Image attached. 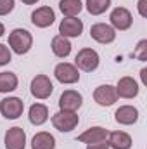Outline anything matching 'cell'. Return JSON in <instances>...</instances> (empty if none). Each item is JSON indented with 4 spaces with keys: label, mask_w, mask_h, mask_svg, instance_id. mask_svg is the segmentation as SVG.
<instances>
[{
    "label": "cell",
    "mask_w": 147,
    "mask_h": 149,
    "mask_svg": "<svg viewBox=\"0 0 147 149\" xmlns=\"http://www.w3.org/2000/svg\"><path fill=\"white\" fill-rule=\"evenodd\" d=\"M49 118H50V113H49V108L45 104L35 102V104L30 106V109H28V120H30L31 125L42 127V125H45L49 121Z\"/></svg>",
    "instance_id": "18"
},
{
    "label": "cell",
    "mask_w": 147,
    "mask_h": 149,
    "mask_svg": "<svg viewBox=\"0 0 147 149\" xmlns=\"http://www.w3.org/2000/svg\"><path fill=\"white\" fill-rule=\"evenodd\" d=\"M54 76L62 85H74V83L80 81V71H78V68L74 64H71V63H66V61L59 63L54 68Z\"/></svg>",
    "instance_id": "7"
},
{
    "label": "cell",
    "mask_w": 147,
    "mask_h": 149,
    "mask_svg": "<svg viewBox=\"0 0 147 149\" xmlns=\"http://www.w3.org/2000/svg\"><path fill=\"white\" fill-rule=\"evenodd\" d=\"M50 121H52V127L55 130H59L61 134H69V132H73L74 128L78 127L80 116H78V113L59 109L57 113H54L50 116Z\"/></svg>",
    "instance_id": "3"
},
{
    "label": "cell",
    "mask_w": 147,
    "mask_h": 149,
    "mask_svg": "<svg viewBox=\"0 0 147 149\" xmlns=\"http://www.w3.org/2000/svg\"><path fill=\"white\" fill-rule=\"evenodd\" d=\"M10 61H12V52H10V49H9L5 43H0V68H2V66H7Z\"/></svg>",
    "instance_id": "25"
},
{
    "label": "cell",
    "mask_w": 147,
    "mask_h": 149,
    "mask_svg": "<svg viewBox=\"0 0 147 149\" xmlns=\"http://www.w3.org/2000/svg\"><path fill=\"white\" fill-rule=\"evenodd\" d=\"M19 87V78L12 71H0V94H10Z\"/></svg>",
    "instance_id": "21"
},
{
    "label": "cell",
    "mask_w": 147,
    "mask_h": 149,
    "mask_svg": "<svg viewBox=\"0 0 147 149\" xmlns=\"http://www.w3.org/2000/svg\"><path fill=\"white\" fill-rule=\"evenodd\" d=\"M57 104H59V109H62V111L76 113L81 108V104H83V95H81L78 90H74V88H66V90L61 94Z\"/></svg>",
    "instance_id": "12"
},
{
    "label": "cell",
    "mask_w": 147,
    "mask_h": 149,
    "mask_svg": "<svg viewBox=\"0 0 147 149\" xmlns=\"http://www.w3.org/2000/svg\"><path fill=\"white\" fill-rule=\"evenodd\" d=\"M23 113H24V102L21 97L9 95L0 101V114L5 120H17L23 116Z\"/></svg>",
    "instance_id": "6"
},
{
    "label": "cell",
    "mask_w": 147,
    "mask_h": 149,
    "mask_svg": "<svg viewBox=\"0 0 147 149\" xmlns=\"http://www.w3.org/2000/svg\"><path fill=\"white\" fill-rule=\"evenodd\" d=\"M21 2H23L24 5H35V3L40 2V0H21Z\"/></svg>",
    "instance_id": "30"
},
{
    "label": "cell",
    "mask_w": 147,
    "mask_h": 149,
    "mask_svg": "<svg viewBox=\"0 0 147 149\" xmlns=\"http://www.w3.org/2000/svg\"><path fill=\"white\" fill-rule=\"evenodd\" d=\"M83 21L78 17H64L59 23V35L66 38H78L83 33Z\"/></svg>",
    "instance_id": "14"
},
{
    "label": "cell",
    "mask_w": 147,
    "mask_h": 149,
    "mask_svg": "<svg viewBox=\"0 0 147 149\" xmlns=\"http://www.w3.org/2000/svg\"><path fill=\"white\" fill-rule=\"evenodd\" d=\"M55 23V12L50 5H42V7H37L33 12H31V24L35 28H40V30H45L49 26H52Z\"/></svg>",
    "instance_id": "10"
},
{
    "label": "cell",
    "mask_w": 147,
    "mask_h": 149,
    "mask_svg": "<svg viewBox=\"0 0 147 149\" xmlns=\"http://www.w3.org/2000/svg\"><path fill=\"white\" fill-rule=\"evenodd\" d=\"M7 47L16 56H26L31 50V47H33V35L26 28H14L9 33Z\"/></svg>",
    "instance_id": "1"
},
{
    "label": "cell",
    "mask_w": 147,
    "mask_h": 149,
    "mask_svg": "<svg viewBox=\"0 0 147 149\" xmlns=\"http://www.w3.org/2000/svg\"><path fill=\"white\" fill-rule=\"evenodd\" d=\"M114 87L118 99H135L140 92V85L133 76H121Z\"/></svg>",
    "instance_id": "9"
},
{
    "label": "cell",
    "mask_w": 147,
    "mask_h": 149,
    "mask_svg": "<svg viewBox=\"0 0 147 149\" xmlns=\"http://www.w3.org/2000/svg\"><path fill=\"white\" fill-rule=\"evenodd\" d=\"M85 7L92 16H102L111 9V0H85Z\"/></svg>",
    "instance_id": "23"
},
{
    "label": "cell",
    "mask_w": 147,
    "mask_h": 149,
    "mask_svg": "<svg viewBox=\"0 0 147 149\" xmlns=\"http://www.w3.org/2000/svg\"><path fill=\"white\" fill-rule=\"evenodd\" d=\"M5 35V26H3V23H0V38Z\"/></svg>",
    "instance_id": "31"
},
{
    "label": "cell",
    "mask_w": 147,
    "mask_h": 149,
    "mask_svg": "<svg viewBox=\"0 0 147 149\" xmlns=\"http://www.w3.org/2000/svg\"><path fill=\"white\" fill-rule=\"evenodd\" d=\"M16 7V0H0V17L9 16Z\"/></svg>",
    "instance_id": "26"
},
{
    "label": "cell",
    "mask_w": 147,
    "mask_h": 149,
    "mask_svg": "<svg viewBox=\"0 0 147 149\" xmlns=\"http://www.w3.org/2000/svg\"><path fill=\"white\" fill-rule=\"evenodd\" d=\"M116 31L109 23H95L90 26V38L101 45H109L116 40Z\"/></svg>",
    "instance_id": "8"
},
{
    "label": "cell",
    "mask_w": 147,
    "mask_h": 149,
    "mask_svg": "<svg viewBox=\"0 0 147 149\" xmlns=\"http://www.w3.org/2000/svg\"><path fill=\"white\" fill-rule=\"evenodd\" d=\"M139 116L140 113L135 106L132 104H123L119 106L116 111H114V120L118 125H123V127H130V125H135L139 121Z\"/></svg>",
    "instance_id": "15"
},
{
    "label": "cell",
    "mask_w": 147,
    "mask_h": 149,
    "mask_svg": "<svg viewBox=\"0 0 147 149\" xmlns=\"http://www.w3.org/2000/svg\"><path fill=\"white\" fill-rule=\"evenodd\" d=\"M94 101L101 106V108H109L112 104L118 102V94H116V87L111 83L99 85L94 90Z\"/></svg>",
    "instance_id": "11"
},
{
    "label": "cell",
    "mask_w": 147,
    "mask_h": 149,
    "mask_svg": "<svg viewBox=\"0 0 147 149\" xmlns=\"http://www.w3.org/2000/svg\"><path fill=\"white\" fill-rule=\"evenodd\" d=\"M99 64H101V56L92 47H83L81 50H78V54L74 57V66L78 68V71L94 73L99 68Z\"/></svg>",
    "instance_id": "2"
},
{
    "label": "cell",
    "mask_w": 147,
    "mask_h": 149,
    "mask_svg": "<svg viewBox=\"0 0 147 149\" xmlns=\"http://www.w3.org/2000/svg\"><path fill=\"white\" fill-rule=\"evenodd\" d=\"M137 10L140 17H147V0H139L137 2Z\"/></svg>",
    "instance_id": "27"
},
{
    "label": "cell",
    "mask_w": 147,
    "mask_h": 149,
    "mask_svg": "<svg viewBox=\"0 0 147 149\" xmlns=\"http://www.w3.org/2000/svg\"><path fill=\"white\" fill-rule=\"evenodd\" d=\"M133 57H135V59H139V61H142V63H146V61H147V40H146V38L139 40V43L135 45Z\"/></svg>",
    "instance_id": "24"
},
{
    "label": "cell",
    "mask_w": 147,
    "mask_h": 149,
    "mask_svg": "<svg viewBox=\"0 0 147 149\" xmlns=\"http://www.w3.org/2000/svg\"><path fill=\"white\" fill-rule=\"evenodd\" d=\"M109 24L114 28V31H126L132 28L133 24V16L132 12L123 7V5H118L111 10L109 14Z\"/></svg>",
    "instance_id": "4"
},
{
    "label": "cell",
    "mask_w": 147,
    "mask_h": 149,
    "mask_svg": "<svg viewBox=\"0 0 147 149\" xmlns=\"http://www.w3.org/2000/svg\"><path fill=\"white\" fill-rule=\"evenodd\" d=\"M31 149H55V137L50 132H37L31 139Z\"/></svg>",
    "instance_id": "20"
},
{
    "label": "cell",
    "mask_w": 147,
    "mask_h": 149,
    "mask_svg": "<svg viewBox=\"0 0 147 149\" xmlns=\"http://www.w3.org/2000/svg\"><path fill=\"white\" fill-rule=\"evenodd\" d=\"M50 50L55 57L59 59H66L71 50H73V45H71V40L66 37H61V35H55L50 42Z\"/></svg>",
    "instance_id": "19"
},
{
    "label": "cell",
    "mask_w": 147,
    "mask_h": 149,
    "mask_svg": "<svg viewBox=\"0 0 147 149\" xmlns=\"http://www.w3.org/2000/svg\"><path fill=\"white\" fill-rule=\"evenodd\" d=\"M140 78H142V85H147V68L140 70Z\"/></svg>",
    "instance_id": "29"
},
{
    "label": "cell",
    "mask_w": 147,
    "mask_h": 149,
    "mask_svg": "<svg viewBox=\"0 0 147 149\" xmlns=\"http://www.w3.org/2000/svg\"><path fill=\"white\" fill-rule=\"evenodd\" d=\"M59 10L64 17H78V14L83 10L81 0H59Z\"/></svg>",
    "instance_id": "22"
},
{
    "label": "cell",
    "mask_w": 147,
    "mask_h": 149,
    "mask_svg": "<svg viewBox=\"0 0 147 149\" xmlns=\"http://www.w3.org/2000/svg\"><path fill=\"white\" fill-rule=\"evenodd\" d=\"M26 132L21 127H10L3 135L5 149H26Z\"/></svg>",
    "instance_id": "13"
},
{
    "label": "cell",
    "mask_w": 147,
    "mask_h": 149,
    "mask_svg": "<svg viewBox=\"0 0 147 149\" xmlns=\"http://www.w3.org/2000/svg\"><path fill=\"white\" fill-rule=\"evenodd\" d=\"M107 134H109V130H106L104 127L95 125V127H88L87 130H83V132L76 137V141H78V142H81V144L104 142V141L107 139Z\"/></svg>",
    "instance_id": "16"
},
{
    "label": "cell",
    "mask_w": 147,
    "mask_h": 149,
    "mask_svg": "<svg viewBox=\"0 0 147 149\" xmlns=\"http://www.w3.org/2000/svg\"><path fill=\"white\" fill-rule=\"evenodd\" d=\"M85 149H109L107 146V142L104 141V142H95V144H87V148Z\"/></svg>",
    "instance_id": "28"
},
{
    "label": "cell",
    "mask_w": 147,
    "mask_h": 149,
    "mask_svg": "<svg viewBox=\"0 0 147 149\" xmlns=\"http://www.w3.org/2000/svg\"><path fill=\"white\" fill-rule=\"evenodd\" d=\"M109 149H132L133 146V141H132V135L123 132V130H114L107 134V139H106Z\"/></svg>",
    "instance_id": "17"
},
{
    "label": "cell",
    "mask_w": 147,
    "mask_h": 149,
    "mask_svg": "<svg viewBox=\"0 0 147 149\" xmlns=\"http://www.w3.org/2000/svg\"><path fill=\"white\" fill-rule=\"evenodd\" d=\"M30 92H31V95L35 99L45 101V99H49L52 95L54 83H52V80L47 74H37V76H33V80L30 83Z\"/></svg>",
    "instance_id": "5"
}]
</instances>
